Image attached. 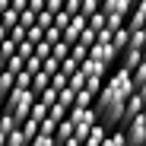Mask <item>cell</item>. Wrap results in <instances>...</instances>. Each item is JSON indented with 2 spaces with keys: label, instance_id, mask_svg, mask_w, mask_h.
Segmentation results:
<instances>
[{
  "label": "cell",
  "instance_id": "cell-46",
  "mask_svg": "<svg viewBox=\"0 0 146 146\" xmlns=\"http://www.w3.org/2000/svg\"><path fill=\"white\" fill-rule=\"evenodd\" d=\"M35 54H38V57L44 60L48 54H51V44H48V41H38V44H35Z\"/></svg>",
  "mask_w": 146,
  "mask_h": 146
},
{
  "label": "cell",
  "instance_id": "cell-8",
  "mask_svg": "<svg viewBox=\"0 0 146 146\" xmlns=\"http://www.w3.org/2000/svg\"><path fill=\"white\" fill-rule=\"evenodd\" d=\"M133 3L137 0H102V13H121V16H127L130 10H133Z\"/></svg>",
  "mask_w": 146,
  "mask_h": 146
},
{
  "label": "cell",
  "instance_id": "cell-20",
  "mask_svg": "<svg viewBox=\"0 0 146 146\" xmlns=\"http://www.w3.org/2000/svg\"><path fill=\"white\" fill-rule=\"evenodd\" d=\"M16 22H19V13H16V10H10V7H7L3 13H0V26H7V32L16 26Z\"/></svg>",
  "mask_w": 146,
  "mask_h": 146
},
{
  "label": "cell",
  "instance_id": "cell-37",
  "mask_svg": "<svg viewBox=\"0 0 146 146\" xmlns=\"http://www.w3.org/2000/svg\"><path fill=\"white\" fill-rule=\"evenodd\" d=\"M29 146H57V143H54V137L38 133V137H32V140H29Z\"/></svg>",
  "mask_w": 146,
  "mask_h": 146
},
{
  "label": "cell",
  "instance_id": "cell-22",
  "mask_svg": "<svg viewBox=\"0 0 146 146\" xmlns=\"http://www.w3.org/2000/svg\"><path fill=\"white\" fill-rule=\"evenodd\" d=\"M35 26H38L41 32H44V29H51V26H54V13H48V10H41V13L35 16Z\"/></svg>",
  "mask_w": 146,
  "mask_h": 146
},
{
  "label": "cell",
  "instance_id": "cell-51",
  "mask_svg": "<svg viewBox=\"0 0 146 146\" xmlns=\"http://www.w3.org/2000/svg\"><path fill=\"white\" fill-rule=\"evenodd\" d=\"M29 10H32V13H41V10H44V0H29Z\"/></svg>",
  "mask_w": 146,
  "mask_h": 146
},
{
  "label": "cell",
  "instance_id": "cell-39",
  "mask_svg": "<svg viewBox=\"0 0 146 146\" xmlns=\"http://www.w3.org/2000/svg\"><path fill=\"white\" fill-rule=\"evenodd\" d=\"M29 117H35V121H41V117H48V105H41V102L35 99V105H32V111H29Z\"/></svg>",
  "mask_w": 146,
  "mask_h": 146
},
{
  "label": "cell",
  "instance_id": "cell-45",
  "mask_svg": "<svg viewBox=\"0 0 146 146\" xmlns=\"http://www.w3.org/2000/svg\"><path fill=\"white\" fill-rule=\"evenodd\" d=\"M51 86H54V89H57V92H60V89H64V86H67V76H64V73H60V70H57V73H54V76H51Z\"/></svg>",
  "mask_w": 146,
  "mask_h": 146
},
{
  "label": "cell",
  "instance_id": "cell-52",
  "mask_svg": "<svg viewBox=\"0 0 146 146\" xmlns=\"http://www.w3.org/2000/svg\"><path fill=\"white\" fill-rule=\"evenodd\" d=\"M60 146H83V140H80V137H76V133H73V137H67V140H64V143H60Z\"/></svg>",
  "mask_w": 146,
  "mask_h": 146
},
{
  "label": "cell",
  "instance_id": "cell-21",
  "mask_svg": "<svg viewBox=\"0 0 146 146\" xmlns=\"http://www.w3.org/2000/svg\"><path fill=\"white\" fill-rule=\"evenodd\" d=\"M86 26H89L92 32H99V29H105V13H102V10H95V13H92V16L86 19Z\"/></svg>",
  "mask_w": 146,
  "mask_h": 146
},
{
  "label": "cell",
  "instance_id": "cell-9",
  "mask_svg": "<svg viewBox=\"0 0 146 146\" xmlns=\"http://www.w3.org/2000/svg\"><path fill=\"white\" fill-rule=\"evenodd\" d=\"M105 133H108V127H105V124H99V121H95V124L89 127V133H86V140H83V146H102Z\"/></svg>",
  "mask_w": 146,
  "mask_h": 146
},
{
  "label": "cell",
  "instance_id": "cell-23",
  "mask_svg": "<svg viewBox=\"0 0 146 146\" xmlns=\"http://www.w3.org/2000/svg\"><path fill=\"white\" fill-rule=\"evenodd\" d=\"M70 57L76 60V64H83V60L89 57V48H86V44H80V41H76V44H70Z\"/></svg>",
  "mask_w": 146,
  "mask_h": 146
},
{
  "label": "cell",
  "instance_id": "cell-2",
  "mask_svg": "<svg viewBox=\"0 0 146 146\" xmlns=\"http://www.w3.org/2000/svg\"><path fill=\"white\" fill-rule=\"evenodd\" d=\"M32 105H35V92H32V89H16V86H13V92L3 99V105H0V111H7L16 124H22V121L29 117Z\"/></svg>",
  "mask_w": 146,
  "mask_h": 146
},
{
  "label": "cell",
  "instance_id": "cell-55",
  "mask_svg": "<svg viewBox=\"0 0 146 146\" xmlns=\"http://www.w3.org/2000/svg\"><path fill=\"white\" fill-rule=\"evenodd\" d=\"M7 7H10V0H0V13H3V10H7Z\"/></svg>",
  "mask_w": 146,
  "mask_h": 146
},
{
  "label": "cell",
  "instance_id": "cell-30",
  "mask_svg": "<svg viewBox=\"0 0 146 146\" xmlns=\"http://www.w3.org/2000/svg\"><path fill=\"white\" fill-rule=\"evenodd\" d=\"M48 117H51V121H57V124H60V121L67 117V108H64L60 102H54L51 108H48Z\"/></svg>",
  "mask_w": 146,
  "mask_h": 146
},
{
  "label": "cell",
  "instance_id": "cell-7",
  "mask_svg": "<svg viewBox=\"0 0 146 146\" xmlns=\"http://www.w3.org/2000/svg\"><path fill=\"white\" fill-rule=\"evenodd\" d=\"M140 111H143V99H140L137 92H130V95H127V102H124V117H121V127H124L127 121H133Z\"/></svg>",
  "mask_w": 146,
  "mask_h": 146
},
{
  "label": "cell",
  "instance_id": "cell-10",
  "mask_svg": "<svg viewBox=\"0 0 146 146\" xmlns=\"http://www.w3.org/2000/svg\"><path fill=\"white\" fill-rule=\"evenodd\" d=\"M124 143H127L124 127H111V130L105 133V140H102V146H124Z\"/></svg>",
  "mask_w": 146,
  "mask_h": 146
},
{
  "label": "cell",
  "instance_id": "cell-59",
  "mask_svg": "<svg viewBox=\"0 0 146 146\" xmlns=\"http://www.w3.org/2000/svg\"><path fill=\"white\" fill-rule=\"evenodd\" d=\"M124 146H133V143H124Z\"/></svg>",
  "mask_w": 146,
  "mask_h": 146
},
{
  "label": "cell",
  "instance_id": "cell-50",
  "mask_svg": "<svg viewBox=\"0 0 146 146\" xmlns=\"http://www.w3.org/2000/svg\"><path fill=\"white\" fill-rule=\"evenodd\" d=\"M29 7V0H10V10H16V13H22Z\"/></svg>",
  "mask_w": 146,
  "mask_h": 146
},
{
  "label": "cell",
  "instance_id": "cell-43",
  "mask_svg": "<svg viewBox=\"0 0 146 146\" xmlns=\"http://www.w3.org/2000/svg\"><path fill=\"white\" fill-rule=\"evenodd\" d=\"M80 44H86V48H89V44H95V32H92L89 26L83 29V35H80Z\"/></svg>",
  "mask_w": 146,
  "mask_h": 146
},
{
  "label": "cell",
  "instance_id": "cell-57",
  "mask_svg": "<svg viewBox=\"0 0 146 146\" xmlns=\"http://www.w3.org/2000/svg\"><path fill=\"white\" fill-rule=\"evenodd\" d=\"M140 29H143V32H146V22H143V26H140Z\"/></svg>",
  "mask_w": 146,
  "mask_h": 146
},
{
  "label": "cell",
  "instance_id": "cell-6",
  "mask_svg": "<svg viewBox=\"0 0 146 146\" xmlns=\"http://www.w3.org/2000/svg\"><path fill=\"white\" fill-rule=\"evenodd\" d=\"M80 70L86 73V80H105V76H108V67H105L102 60H92V57H86V60L80 64Z\"/></svg>",
  "mask_w": 146,
  "mask_h": 146
},
{
  "label": "cell",
  "instance_id": "cell-1",
  "mask_svg": "<svg viewBox=\"0 0 146 146\" xmlns=\"http://www.w3.org/2000/svg\"><path fill=\"white\" fill-rule=\"evenodd\" d=\"M130 92H133V73L124 70V67H114V73L108 70V76L102 80V89H99V95H95V102H92L99 124H105L108 130L121 127L124 102H127Z\"/></svg>",
  "mask_w": 146,
  "mask_h": 146
},
{
  "label": "cell",
  "instance_id": "cell-3",
  "mask_svg": "<svg viewBox=\"0 0 146 146\" xmlns=\"http://www.w3.org/2000/svg\"><path fill=\"white\" fill-rule=\"evenodd\" d=\"M124 137L133 146H146V114H137L133 121H127L124 124Z\"/></svg>",
  "mask_w": 146,
  "mask_h": 146
},
{
  "label": "cell",
  "instance_id": "cell-53",
  "mask_svg": "<svg viewBox=\"0 0 146 146\" xmlns=\"http://www.w3.org/2000/svg\"><path fill=\"white\" fill-rule=\"evenodd\" d=\"M133 92H137V95H140V99L146 102V80H143V83H137V86H133Z\"/></svg>",
  "mask_w": 146,
  "mask_h": 146
},
{
  "label": "cell",
  "instance_id": "cell-32",
  "mask_svg": "<svg viewBox=\"0 0 146 146\" xmlns=\"http://www.w3.org/2000/svg\"><path fill=\"white\" fill-rule=\"evenodd\" d=\"M19 124H16V121L7 114V111H0V133H10V130H16Z\"/></svg>",
  "mask_w": 146,
  "mask_h": 146
},
{
  "label": "cell",
  "instance_id": "cell-34",
  "mask_svg": "<svg viewBox=\"0 0 146 146\" xmlns=\"http://www.w3.org/2000/svg\"><path fill=\"white\" fill-rule=\"evenodd\" d=\"M95 10H99V0H80V13H83L86 19H89Z\"/></svg>",
  "mask_w": 146,
  "mask_h": 146
},
{
  "label": "cell",
  "instance_id": "cell-28",
  "mask_svg": "<svg viewBox=\"0 0 146 146\" xmlns=\"http://www.w3.org/2000/svg\"><path fill=\"white\" fill-rule=\"evenodd\" d=\"M13 54H16V41H13V38L7 35L3 41H0V57H3V60H7V57H13Z\"/></svg>",
  "mask_w": 146,
  "mask_h": 146
},
{
  "label": "cell",
  "instance_id": "cell-60",
  "mask_svg": "<svg viewBox=\"0 0 146 146\" xmlns=\"http://www.w3.org/2000/svg\"><path fill=\"white\" fill-rule=\"evenodd\" d=\"M99 7H102V0H99Z\"/></svg>",
  "mask_w": 146,
  "mask_h": 146
},
{
  "label": "cell",
  "instance_id": "cell-41",
  "mask_svg": "<svg viewBox=\"0 0 146 146\" xmlns=\"http://www.w3.org/2000/svg\"><path fill=\"white\" fill-rule=\"evenodd\" d=\"M67 22H70V13H67V10H57V13H54V29H60V32H64Z\"/></svg>",
  "mask_w": 146,
  "mask_h": 146
},
{
  "label": "cell",
  "instance_id": "cell-5",
  "mask_svg": "<svg viewBox=\"0 0 146 146\" xmlns=\"http://www.w3.org/2000/svg\"><path fill=\"white\" fill-rule=\"evenodd\" d=\"M83 29H86V16H83V13H73L70 22L64 26V32H60V38H64L67 44H76L80 35H83Z\"/></svg>",
  "mask_w": 146,
  "mask_h": 146
},
{
  "label": "cell",
  "instance_id": "cell-15",
  "mask_svg": "<svg viewBox=\"0 0 146 146\" xmlns=\"http://www.w3.org/2000/svg\"><path fill=\"white\" fill-rule=\"evenodd\" d=\"M19 130H22V137H26V140L38 137V121H35V117H26V121L19 124Z\"/></svg>",
  "mask_w": 146,
  "mask_h": 146
},
{
  "label": "cell",
  "instance_id": "cell-33",
  "mask_svg": "<svg viewBox=\"0 0 146 146\" xmlns=\"http://www.w3.org/2000/svg\"><path fill=\"white\" fill-rule=\"evenodd\" d=\"M35 16H38V13H32V10L26 7V10L19 13V26H22V29H32V26H35Z\"/></svg>",
  "mask_w": 146,
  "mask_h": 146
},
{
  "label": "cell",
  "instance_id": "cell-18",
  "mask_svg": "<svg viewBox=\"0 0 146 146\" xmlns=\"http://www.w3.org/2000/svg\"><path fill=\"white\" fill-rule=\"evenodd\" d=\"M3 146H29V140L22 137V130L16 127V130H10V133H7V140H3Z\"/></svg>",
  "mask_w": 146,
  "mask_h": 146
},
{
  "label": "cell",
  "instance_id": "cell-38",
  "mask_svg": "<svg viewBox=\"0 0 146 146\" xmlns=\"http://www.w3.org/2000/svg\"><path fill=\"white\" fill-rule=\"evenodd\" d=\"M22 64H26V60H22V57H19V54H13V57H7V70H10V73H13V76H16V73H19V70H22Z\"/></svg>",
  "mask_w": 146,
  "mask_h": 146
},
{
  "label": "cell",
  "instance_id": "cell-48",
  "mask_svg": "<svg viewBox=\"0 0 146 146\" xmlns=\"http://www.w3.org/2000/svg\"><path fill=\"white\" fill-rule=\"evenodd\" d=\"M44 10H48V13H57V10H64V0H44Z\"/></svg>",
  "mask_w": 146,
  "mask_h": 146
},
{
  "label": "cell",
  "instance_id": "cell-14",
  "mask_svg": "<svg viewBox=\"0 0 146 146\" xmlns=\"http://www.w3.org/2000/svg\"><path fill=\"white\" fill-rule=\"evenodd\" d=\"M143 44H146V32H143V29H130L127 48H137V51H143Z\"/></svg>",
  "mask_w": 146,
  "mask_h": 146
},
{
  "label": "cell",
  "instance_id": "cell-36",
  "mask_svg": "<svg viewBox=\"0 0 146 146\" xmlns=\"http://www.w3.org/2000/svg\"><path fill=\"white\" fill-rule=\"evenodd\" d=\"M130 73H133V86H137V83H143V80H146V57H143V60H140Z\"/></svg>",
  "mask_w": 146,
  "mask_h": 146
},
{
  "label": "cell",
  "instance_id": "cell-31",
  "mask_svg": "<svg viewBox=\"0 0 146 146\" xmlns=\"http://www.w3.org/2000/svg\"><path fill=\"white\" fill-rule=\"evenodd\" d=\"M22 70H29L32 76H35V73L41 70V57H38V54H29V57H26V64H22Z\"/></svg>",
  "mask_w": 146,
  "mask_h": 146
},
{
  "label": "cell",
  "instance_id": "cell-25",
  "mask_svg": "<svg viewBox=\"0 0 146 146\" xmlns=\"http://www.w3.org/2000/svg\"><path fill=\"white\" fill-rule=\"evenodd\" d=\"M41 70H44V73H48V76H54V73H57V70H60V60H57V57H54V54H48V57H44V60H41Z\"/></svg>",
  "mask_w": 146,
  "mask_h": 146
},
{
  "label": "cell",
  "instance_id": "cell-19",
  "mask_svg": "<svg viewBox=\"0 0 146 146\" xmlns=\"http://www.w3.org/2000/svg\"><path fill=\"white\" fill-rule=\"evenodd\" d=\"M67 86H70V89H83V86H86V73L76 67V70H73L70 76H67Z\"/></svg>",
  "mask_w": 146,
  "mask_h": 146
},
{
  "label": "cell",
  "instance_id": "cell-13",
  "mask_svg": "<svg viewBox=\"0 0 146 146\" xmlns=\"http://www.w3.org/2000/svg\"><path fill=\"white\" fill-rule=\"evenodd\" d=\"M48 86H51V76H48L44 70H38L35 76H32V86H29V89H32V92L38 95V92H41V89H48Z\"/></svg>",
  "mask_w": 146,
  "mask_h": 146
},
{
  "label": "cell",
  "instance_id": "cell-47",
  "mask_svg": "<svg viewBox=\"0 0 146 146\" xmlns=\"http://www.w3.org/2000/svg\"><path fill=\"white\" fill-rule=\"evenodd\" d=\"M86 92H92V95H99V89H102V80H86V86H83Z\"/></svg>",
  "mask_w": 146,
  "mask_h": 146
},
{
  "label": "cell",
  "instance_id": "cell-40",
  "mask_svg": "<svg viewBox=\"0 0 146 146\" xmlns=\"http://www.w3.org/2000/svg\"><path fill=\"white\" fill-rule=\"evenodd\" d=\"M76 67H80V64H76V60H73L70 54H67V57L60 60V73H64V76H70V73H73V70H76Z\"/></svg>",
  "mask_w": 146,
  "mask_h": 146
},
{
  "label": "cell",
  "instance_id": "cell-27",
  "mask_svg": "<svg viewBox=\"0 0 146 146\" xmlns=\"http://www.w3.org/2000/svg\"><path fill=\"white\" fill-rule=\"evenodd\" d=\"M13 83H16V89H29L32 86V73L29 70H19L16 76H13Z\"/></svg>",
  "mask_w": 146,
  "mask_h": 146
},
{
  "label": "cell",
  "instance_id": "cell-16",
  "mask_svg": "<svg viewBox=\"0 0 146 146\" xmlns=\"http://www.w3.org/2000/svg\"><path fill=\"white\" fill-rule=\"evenodd\" d=\"M73 99H76V89H70V86H64V89L57 92V102H60V105H64L67 111L73 108Z\"/></svg>",
  "mask_w": 146,
  "mask_h": 146
},
{
  "label": "cell",
  "instance_id": "cell-4",
  "mask_svg": "<svg viewBox=\"0 0 146 146\" xmlns=\"http://www.w3.org/2000/svg\"><path fill=\"white\" fill-rule=\"evenodd\" d=\"M117 54H121V51H117V48H114L111 41H108V44H105V41H95V44H89V57H92V60H102L108 70L114 67Z\"/></svg>",
  "mask_w": 146,
  "mask_h": 146
},
{
  "label": "cell",
  "instance_id": "cell-54",
  "mask_svg": "<svg viewBox=\"0 0 146 146\" xmlns=\"http://www.w3.org/2000/svg\"><path fill=\"white\" fill-rule=\"evenodd\" d=\"M7 35H10V32H7V26H0V41H3Z\"/></svg>",
  "mask_w": 146,
  "mask_h": 146
},
{
  "label": "cell",
  "instance_id": "cell-49",
  "mask_svg": "<svg viewBox=\"0 0 146 146\" xmlns=\"http://www.w3.org/2000/svg\"><path fill=\"white\" fill-rule=\"evenodd\" d=\"M64 10L73 16V13H80V0H64Z\"/></svg>",
  "mask_w": 146,
  "mask_h": 146
},
{
  "label": "cell",
  "instance_id": "cell-42",
  "mask_svg": "<svg viewBox=\"0 0 146 146\" xmlns=\"http://www.w3.org/2000/svg\"><path fill=\"white\" fill-rule=\"evenodd\" d=\"M41 41H48V44H54V41H60V29H44V35H41Z\"/></svg>",
  "mask_w": 146,
  "mask_h": 146
},
{
  "label": "cell",
  "instance_id": "cell-24",
  "mask_svg": "<svg viewBox=\"0 0 146 146\" xmlns=\"http://www.w3.org/2000/svg\"><path fill=\"white\" fill-rule=\"evenodd\" d=\"M124 19H127V16H121V13H105V29H111V32L121 29V26H124Z\"/></svg>",
  "mask_w": 146,
  "mask_h": 146
},
{
  "label": "cell",
  "instance_id": "cell-29",
  "mask_svg": "<svg viewBox=\"0 0 146 146\" xmlns=\"http://www.w3.org/2000/svg\"><path fill=\"white\" fill-rule=\"evenodd\" d=\"M51 54H54L57 60H64V57L70 54V44H67L64 38H60V41H54V44H51Z\"/></svg>",
  "mask_w": 146,
  "mask_h": 146
},
{
  "label": "cell",
  "instance_id": "cell-11",
  "mask_svg": "<svg viewBox=\"0 0 146 146\" xmlns=\"http://www.w3.org/2000/svg\"><path fill=\"white\" fill-rule=\"evenodd\" d=\"M13 86H16V83H13V73L3 67V73H0V105H3V99L13 92Z\"/></svg>",
  "mask_w": 146,
  "mask_h": 146
},
{
  "label": "cell",
  "instance_id": "cell-26",
  "mask_svg": "<svg viewBox=\"0 0 146 146\" xmlns=\"http://www.w3.org/2000/svg\"><path fill=\"white\" fill-rule=\"evenodd\" d=\"M16 54H19L22 60H26L29 54H35V41H29V38H22V41L16 44Z\"/></svg>",
  "mask_w": 146,
  "mask_h": 146
},
{
  "label": "cell",
  "instance_id": "cell-17",
  "mask_svg": "<svg viewBox=\"0 0 146 146\" xmlns=\"http://www.w3.org/2000/svg\"><path fill=\"white\" fill-rule=\"evenodd\" d=\"M35 99H38L41 105H48V108H51V105L57 102V89H54V86H48V89H41V92L35 95Z\"/></svg>",
  "mask_w": 146,
  "mask_h": 146
},
{
  "label": "cell",
  "instance_id": "cell-35",
  "mask_svg": "<svg viewBox=\"0 0 146 146\" xmlns=\"http://www.w3.org/2000/svg\"><path fill=\"white\" fill-rule=\"evenodd\" d=\"M95 102V95L86 92V89H76V99H73V105H92Z\"/></svg>",
  "mask_w": 146,
  "mask_h": 146
},
{
  "label": "cell",
  "instance_id": "cell-56",
  "mask_svg": "<svg viewBox=\"0 0 146 146\" xmlns=\"http://www.w3.org/2000/svg\"><path fill=\"white\" fill-rule=\"evenodd\" d=\"M3 140H7V133H0V146H3Z\"/></svg>",
  "mask_w": 146,
  "mask_h": 146
},
{
  "label": "cell",
  "instance_id": "cell-44",
  "mask_svg": "<svg viewBox=\"0 0 146 146\" xmlns=\"http://www.w3.org/2000/svg\"><path fill=\"white\" fill-rule=\"evenodd\" d=\"M10 38H13V41H16V44H19V41H22V38H26V29H22V26H19V22H16V26H13V29H10Z\"/></svg>",
  "mask_w": 146,
  "mask_h": 146
},
{
  "label": "cell",
  "instance_id": "cell-12",
  "mask_svg": "<svg viewBox=\"0 0 146 146\" xmlns=\"http://www.w3.org/2000/svg\"><path fill=\"white\" fill-rule=\"evenodd\" d=\"M127 38H130V29H127V26H121V29H114L111 44L117 48V51H124V48H127Z\"/></svg>",
  "mask_w": 146,
  "mask_h": 146
},
{
  "label": "cell",
  "instance_id": "cell-58",
  "mask_svg": "<svg viewBox=\"0 0 146 146\" xmlns=\"http://www.w3.org/2000/svg\"><path fill=\"white\" fill-rule=\"evenodd\" d=\"M143 57H146V44H143Z\"/></svg>",
  "mask_w": 146,
  "mask_h": 146
}]
</instances>
